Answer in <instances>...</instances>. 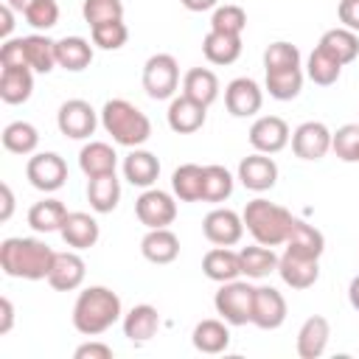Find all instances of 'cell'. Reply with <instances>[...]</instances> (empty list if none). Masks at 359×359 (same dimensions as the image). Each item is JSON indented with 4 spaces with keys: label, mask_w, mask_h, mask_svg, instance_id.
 Wrapping results in <instances>:
<instances>
[{
    "label": "cell",
    "mask_w": 359,
    "mask_h": 359,
    "mask_svg": "<svg viewBox=\"0 0 359 359\" xmlns=\"http://www.w3.org/2000/svg\"><path fill=\"white\" fill-rule=\"evenodd\" d=\"M123 317L121 297L107 286H87L73 303V328L81 337H98Z\"/></svg>",
    "instance_id": "6da1fadb"
},
{
    "label": "cell",
    "mask_w": 359,
    "mask_h": 359,
    "mask_svg": "<svg viewBox=\"0 0 359 359\" xmlns=\"http://www.w3.org/2000/svg\"><path fill=\"white\" fill-rule=\"evenodd\" d=\"M53 250L39 241V238H3L0 244V269L8 278H22V280H48L50 264H53Z\"/></svg>",
    "instance_id": "7a4b0ae2"
},
{
    "label": "cell",
    "mask_w": 359,
    "mask_h": 359,
    "mask_svg": "<svg viewBox=\"0 0 359 359\" xmlns=\"http://www.w3.org/2000/svg\"><path fill=\"white\" fill-rule=\"evenodd\" d=\"M101 126L118 146L126 149H140L151 137V121L143 109H137L126 98H109L101 107Z\"/></svg>",
    "instance_id": "3957f363"
},
{
    "label": "cell",
    "mask_w": 359,
    "mask_h": 359,
    "mask_svg": "<svg viewBox=\"0 0 359 359\" xmlns=\"http://www.w3.org/2000/svg\"><path fill=\"white\" fill-rule=\"evenodd\" d=\"M241 219H244V227L250 230V236L266 247L286 244V236H289L292 222H294V216L283 205H275V202L261 199V196L244 205Z\"/></svg>",
    "instance_id": "277c9868"
},
{
    "label": "cell",
    "mask_w": 359,
    "mask_h": 359,
    "mask_svg": "<svg viewBox=\"0 0 359 359\" xmlns=\"http://www.w3.org/2000/svg\"><path fill=\"white\" fill-rule=\"evenodd\" d=\"M252 297L255 286L236 278L219 286V292L213 294V309L227 325H247L252 320Z\"/></svg>",
    "instance_id": "5b68a950"
},
{
    "label": "cell",
    "mask_w": 359,
    "mask_h": 359,
    "mask_svg": "<svg viewBox=\"0 0 359 359\" xmlns=\"http://www.w3.org/2000/svg\"><path fill=\"white\" fill-rule=\"evenodd\" d=\"M180 87V65L171 53H154L143 65V90L154 101L174 98Z\"/></svg>",
    "instance_id": "8992f818"
},
{
    "label": "cell",
    "mask_w": 359,
    "mask_h": 359,
    "mask_svg": "<svg viewBox=\"0 0 359 359\" xmlns=\"http://www.w3.org/2000/svg\"><path fill=\"white\" fill-rule=\"evenodd\" d=\"M25 177L36 191L53 194L67 182V163L56 151H34L28 157Z\"/></svg>",
    "instance_id": "52a82bcc"
},
{
    "label": "cell",
    "mask_w": 359,
    "mask_h": 359,
    "mask_svg": "<svg viewBox=\"0 0 359 359\" xmlns=\"http://www.w3.org/2000/svg\"><path fill=\"white\" fill-rule=\"evenodd\" d=\"M135 216L140 224H146L149 230L154 227H168L177 219V199L168 191L160 188H146L137 199H135Z\"/></svg>",
    "instance_id": "ba28073f"
},
{
    "label": "cell",
    "mask_w": 359,
    "mask_h": 359,
    "mask_svg": "<svg viewBox=\"0 0 359 359\" xmlns=\"http://www.w3.org/2000/svg\"><path fill=\"white\" fill-rule=\"evenodd\" d=\"M56 126L65 137L70 140H84L95 132L98 126V112L84 101V98H70L59 107L56 112Z\"/></svg>",
    "instance_id": "9c48e42d"
},
{
    "label": "cell",
    "mask_w": 359,
    "mask_h": 359,
    "mask_svg": "<svg viewBox=\"0 0 359 359\" xmlns=\"http://www.w3.org/2000/svg\"><path fill=\"white\" fill-rule=\"evenodd\" d=\"M289 140H292L289 123L278 115H261L250 126V146L261 154H278L280 149L289 146Z\"/></svg>",
    "instance_id": "30bf717a"
},
{
    "label": "cell",
    "mask_w": 359,
    "mask_h": 359,
    "mask_svg": "<svg viewBox=\"0 0 359 359\" xmlns=\"http://www.w3.org/2000/svg\"><path fill=\"white\" fill-rule=\"evenodd\" d=\"M202 233L216 247H233L244 236V219L230 208H213L202 222Z\"/></svg>",
    "instance_id": "8fae6325"
},
{
    "label": "cell",
    "mask_w": 359,
    "mask_h": 359,
    "mask_svg": "<svg viewBox=\"0 0 359 359\" xmlns=\"http://www.w3.org/2000/svg\"><path fill=\"white\" fill-rule=\"evenodd\" d=\"M264 104V90L255 79L238 76L224 87V107L233 118H250L261 109Z\"/></svg>",
    "instance_id": "7c38bea8"
},
{
    "label": "cell",
    "mask_w": 359,
    "mask_h": 359,
    "mask_svg": "<svg viewBox=\"0 0 359 359\" xmlns=\"http://www.w3.org/2000/svg\"><path fill=\"white\" fill-rule=\"evenodd\" d=\"M292 151L300 160H323L331 151V129L323 121H306L292 132Z\"/></svg>",
    "instance_id": "4fadbf2b"
},
{
    "label": "cell",
    "mask_w": 359,
    "mask_h": 359,
    "mask_svg": "<svg viewBox=\"0 0 359 359\" xmlns=\"http://www.w3.org/2000/svg\"><path fill=\"white\" fill-rule=\"evenodd\" d=\"M278 275L289 289H311L320 278V258H309V255H297L283 250V255H278Z\"/></svg>",
    "instance_id": "5bb4252c"
},
{
    "label": "cell",
    "mask_w": 359,
    "mask_h": 359,
    "mask_svg": "<svg viewBox=\"0 0 359 359\" xmlns=\"http://www.w3.org/2000/svg\"><path fill=\"white\" fill-rule=\"evenodd\" d=\"M286 320V297L275 286H255L252 297V325L261 331H275Z\"/></svg>",
    "instance_id": "9a60e30c"
},
{
    "label": "cell",
    "mask_w": 359,
    "mask_h": 359,
    "mask_svg": "<svg viewBox=\"0 0 359 359\" xmlns=\"http://www.w3.org/2000/svg\"><path fill=\"white\" fill-rule=\"evenodd\" d=\"M238 182H241L247 191L264 194V191H269V188L278 182V163H275L269 154L252 151L250 157H244V160L238 163Z\"/></svg>",
    "instance_id": "2e32d148"
},
{
    "label": "cell",
    "mask_w": 359,
    "mask_h": 359,
    "mask_svg": "<svg viewBox=\"0 0 359 359\" xmlns=\"http://www.w3.org/2000/svg\"><path fill=\"white\" fill-rule=\"evenodd\" d=\"M84 275H87V264L79 255V250H65V252L53 255V264H50V272H48V283L56 292H73V289H79L84 283Z\"/></svg>",
    "instance_id": "e0dca14e"
},
{
    "label": "cell",
    "mask_w": 359,
    "mask_h": 359,
    "mask_svg": "<svg viewBox=\"0 0 359 359\" xmlns=\"http://www.w3.org/2000/svg\"><path fill=\"white\" fill-rule=\"evenodd\" d=\"M205 118H208V107L188 98L185 93L182 95H174L171 104H168V112H165V121L171 126V132L177 135H194L205 126Z\"/></svg>",
    "instance_id": "ac0fdd59"
},
{
    "label": "cell",
    "mask_w": 359,
    "mask_h": 359,
    "mask_svg": "<svg viewBox=\"0 0 359 359\" xmlns=\"http://www.w3.org/2000/svg\"><path fill=\"white\" fill-rule=\"evenodd\" d=\"M59 236L70 250H90V247H95V241L101 236V227L90 213L70 210L65 224H62V230H59Z\"/></svg>",
    "instance_id": "d6986e66"
},
{
    "label": "cell",
    "mask_w": 359,
    "mask_h": 359,
    "mask_svg": "<svg viewBox=\"0 0 359 359\" xmlns=\"http://www.w3.org/2000/svg\"><path fill=\"white\" fill-rule=\"evenodd\" d=\"M160 331V311L149 303H137L123 314V337L135 345H146Z\"/></svg>",
    "instance_id": "ffe728a7"
},
{
    "label": "cell",
    "mask_w": 359,
    "mask_h": 359,
    "mask_svg": "<svg viewBox=\"0 0 359 359\" xmlns=\"http://www.w3.org/2000/svg\"><path fill=\"white\" fill-rule=\"evenodd\" d=\"M331 339V323L323 314H311L297 331V356L300 359H320Z\"/></svg>",
    "instance_id": "44dd1931"
},
{
    "label": "cell",
    "mask_w": 359,
    "mask_h": 359,
    "mask_svg": "<svg viewBox=\"0 0 359 359\" xmlns=\"http://www.w3.org/2000/svg\"><path fill=\"white\" fill-rule=\"evenodd\" d=\"M79 168H81V174H84L87 180L104 177V174H115V168H118V154H115V149H112L109 143H104V140H90V143H84L81 151H79Z\"/></svg>",
    "instance_id": "7402d4cb"
},
{
    "label": "cell",
    "mask_w": 359,
    "mask_h": 359,
    "mask_svg": "<svg viewBox=\"0 0 359 359\" xmlns=\"http://www.w3.org/2000/svg\"><path fill=\"white\" fill-rule=\"evenodd\" d=\"M160 177V160L146 149H132L123 157V180L137 188H151Z\"/></svg>",
    "instance_id": "603a6c76"
},
{
    "label": "cell",
    "mask_w": 359,
    "mask_h": 359,
    "mask_svg": "<svg viewBox=\"0 0 359 359\" xmlns=\"http://www.w3.org/2000/svg\"><path fill=\"white\" fill-rule=\"evenodd\" d=\"M140 252L149 264H171L180 255V238L168 227H154L140 238Z\"/></svg>",
    "instance_id": "cb8c5ba5"
},
{
    "label": "cell",
    "mask_w": 359,
    "mask_h": 359,
    "mask_svg": "<svg viewBox=\"0 0 359 359\" xmlns=\"http://www.w3.org/2000/svg\"><path fill=\"white\" fill-rule=\"evenodd\" d=\"M202 272H205V278H210L216 283L236 280L241 275V258L230 247H213L202 258Z\"/></svg>",
    "instance_id": "d4e9b609"
},
{
    "label": "cell",
    "mask_w": 359,
    "mask_h": 359,
    "mask_svg": "<svg viewBox=\"0 0 359 359\" xmlns=\"http://www.w3.org/2000/svg\"><path fill=\"white\" fill-rule=\"evenodd\" d=\"M34 93L31 67H0V98L3 104H25Z\"/></svg>",
    "instance_id": "484cf974"
},
{
    "label": "cell",
    "mask_w": 359,
    "mask_h": 359,
    "mask_svg": "<svg viewBox=\"0 0 359 359\" xmlns=\"http://www.w3.org/2000/svg\"><path fill=\"white\" fill-rule=\"evenodd\" d=\"M67 213L70 210L65 208V202L48 196V199H39V202H34L28 208V224L36 233H59L65 219H67Z\"/></svg>",
    "instance_id": "4316f807"
},
{
    "label": "cell",
    "mask_w": 359,
    "mask_h": 359,
    "mask_svg": "<svg viewBox=\"0 0 359 359\" xmlns=\"http://www.w3.org/2000/svg\"><path fill=\"white\" fill-rule=\"evenodd\" d=\"M286 250L289 252H297V255L320 258L325 252V236L314 224H309L303 219H294L292 222V230L286 236Z\"/></svg>",
    "instance_id": "83f0119b"
},
{
    "label": "cell",
    "mask_w": 359,
    "mask_h": 359,
    "mask_svg": "<svg viewBox=\"0 0 359 359\" xmlns=\"http://www.w3.org/2000/svg\"><path fill=\"white\" fill-rule=\"evenodd\" d=\"M93 62V45L84 36H62L56 39V65L70 73H81Z\"/></svg>",
    "instance_id": "f1b7e54d"
},
{
    "label": "cell",
    "mask_w": 359,
    "mask_h": 359,
    "mask_svg": "<svg viewBox=\"0 0 359 359\" xmlns=\"http://www.w3.org/2000/svg\"><path fill=\"white\" fill-rule=\"evenodd\" d=\"M202 53L210 65H233L241 56V36L238 34L208 31L205 39H202Z\"/></svg>",
    "instance_id": "f546056e"
},
{
    "label": "cell",
    "mask_w": 359,
    "mask_h": 359,
    "mask_svg": "<svg viewBox=\"0 0 359 359\" xmlns=\"http://www.w3.org/2000/svg\"><path fill=\"white\" fill-rule=\"evenodd\" d=\"M87 202L95 213H112L121 202V180L115 174L87 180Z\"/></svg>",
    "instance_id": "4dcf8cb0"
},
{
    "label": "cell",
    "mask_w": 359,
    "mask_h": 359,
    "mask_svg": "<svg viewBox=\"0 0 359 359\" xmlns=\"http://www.w3.org/2000/svg\"><path fill=\"white\" fill-rule=\"evenodd\" d=\"M191 342L199 353H222L230 345V328L224 320H202L194 325Z\"/></svg>",
    "instance_id": "1f68e13d"
},
{
    "label": "cell",
    "mask_w": 359,
    "mask_h": 359,
    "mask_svg": "<svg viewBox=\"0 0 359 359\" xmlns=\"http://www.w3.org/2000/svg\"><path fill=\"white\" fill-rule=\"evenodd\" d=\"M317 45H320L328 56H334L339 65H351V62L359 56V36H356V31L342 28V25L325 31Z\"/></svg>",
    "instance_id": "d6a6232c"
},
{
    "label": "cell",
    "mask_w": 359,
    "mask_h": 359,
    "mask_svg": "<svg viewBox=\"0 0 359 359\" xmlns=\"http://www.w3.org/2000/svg\"><path fill=\"white\" fill-rule=\"evenodd\" d=\"M202 182H205V165L182 163L171 174V191L180 202H202Z\"/></svg>",
    "instance_id": "836d02e7"
},
{
    "label": "cell",
    "mask_w": 359,
    "mask_h": 359,
    "mask_svg": "<svg viewBox=\"0 0 359 359\" xmlns=\"http://www.w3.org/2000/svg\"><path fill=\"white\" fill-rule=\"evenodd\" d=\"M22 45H25V59H28V67L34 73H50L56 65V39L45 36V34H28L22 36Z\"/></svg>",
    "instance_id": "e575fe53"
},
{
    "label": "cell",
    "mask_w": 359,
    "mask_h": 359,
    "mask_svg": "<svg viewBox=\"0 0 359 359\" xmlns=\"http://www.w3.org/2000/svg\"><path fill=\"white\" fill-rule=\"evenodd\" d=\"M182 93L205 107H210L216 98H219V79L213 70L208 67H191L185 76H182Z\"/></svg>",
    "instance_id": "d590c367"
},
{
    "label": "cell",
    "mask_w": 359,
    "mask_h": 359,
    "mask_svg": "<svg viewBox=\"0 0 359 359\" xmlns=\"http://www.w3.org/2000/svg\"><path fill=\"white\" fill-rule=\"evenodd\" d=\"M238 258H241V275L258 280V278H266L269 272H278V255L272 252V247L266 244H250V247H241L238 250Z\"/></svg>",
    "instance_id": "8d00e7d4"
},
{
    "label": "cell",
    "mask_w": 359,
    "mask_h": 359,
    "mask_svg": "<svg viewBox=\"0 0 359 359\" xmlns=\"http://www.w3.org/2000/svg\"><path fill=\"white\" fill-rule=\"evenodd\" d=\"M264 87L275 101H292L303 90V70L300 67H283V70H264Z\"/></svg>",
    "instance_id": "74e56055"
},
{
    "label": "cell",
    "mask_w": 359,
    "mask_h": 359,
    "mask_svg": "<svg viewBox=\"0 0 359 359\" xmlns=\"http://www.w3.org/2000/svg\"><path fill=\"white\" fill-rule=\"evenodd\" d=\"M3 146H6V151H11V154H34L36 151V146H39V132H36V126L34 123H28V121H11L6 129H3Z\"/></svg>",
    "instance_id": "f35d334b"
},
{
    "label": "cell",
    "mask_w": 359,
    "mask_h": 359,
    "mask_svg": "<svg viewBox=\"0 0 359 359\" xmlns=\"http://www.w3.org/2000/svg\"><path fill=\"white\" fill-rule=\"evenodd\" d=\"M339 73H342V65L334 59V56H328L320 45L309 53V62H306V76L314 81V84H320V87H331V84H337V79H339Z\"/></svg>",
    "instance_id": "ab89813d"
},
{
    "label": "cell",
    "mask_w": 359,
    "mask_h": 359,
    "mask_svg": "<svg viewBox=\"0 0 359 359\" xmlns=\"http://www.w3.org/2000/svg\"><path fill=\"white\" fill-rule=\"evenodd\" d=\"M233 174L224 165H205V182H202V202L219 205L233 194Z\"/></svg>",
    "instance_id": "60d3db41"
},
{
    "label": "cell",
    "mask_w": 359,
    "mask_h": 359,
    "mask_svg": "<svg viewBox=\"0 0 359 359\" xmlns=\"http://www.w3.org/2000/svg\"><path fill=\"white\" fill-rule=\"evenodd\" d=\"M90 36H93V45L101 48V50H121L129 39V28H126L123 20H112V22L93 25Z\"/></svg>",
    "instance_id": "b9f144b4"
},
{
    "label": "cell",
    "mask_w": 359,
    "mask_h": 359,
    "mask_svg": "<svg viewBox=\"0 0 359 359\" xmlns=\"http://www.w3.org/2000/svg\"><path fill=\"white\" fill-rule=\"evenodd\" d=\"M331 151L342 163H359V123H345L331 132Z\"/></svg>",
    "instance_id": "7bdbcfd3"
},
{
    "label": "cell",
    "mask_w": 359,
    "mask_h": 359,
    "mask_svg": "<svg viewBox=\"0 0 359 359\" xmlns=\"http://www.w3.org/2000/svg\"><path fill=\"white\" fill-rule=\"evenodd\" d=\"M247 28V11L241 6H233V3H224V6H216L213 8V17H210V31H222V34H238Z\"/></svg>",
    "instance_id": "ee69618b"
},
{
    "label": "cell",
    "mask_w": 359,
    "mask_h": 359,
    "mask_svg": "<svg viewBox=\"0 0 359 359\" xmlns=\"http://www.w3.org/2000/svg\"><path fill=\"white\" fill-rule=\"evenodd\" d=\"M283 67H300V50L292 42H269L264 50V70H283Z\"/></svg>",
    "instance_id": "f6af8a7d"
},
{
    "label": "cell",
    "mask_w": 359,
    "mask_h": 359,
    "mask_svg": "<svg viewBox=\"0 0 359 359\" xmlns=\"http://www.w3.org/2000/svg\"><path fill=\"white\" fill-rule=\"evenodd\" d=\"M81 14H84V22L93 28L101 22L123 20V3L121 0H84Z\"/></svg>",
    "instance_id": "bcb514c9"
},
{
    "label": "cell",
    "mask_w": 359,
    "mask_h": 359,
    "mask_svg": "<svg viewBox=\"0 0 359 359\" xmlns=\"http://www.w3.org/2000/svg\"><path fill=\"white\" fill-rule=\"evenodd\" d=\"M22 17H25V22H28L31 28L48 31V28H53V25L59 22V6H56V0H34V3L22 11Z\"/></svg>",
    "instance_id": "7dc6e473"
},
{
    "label": "cell",
    "mask_w": 359,
    "mask_h": 359,
    "mask_svg": "<svg viewBox=\"0 0 359 359\" xmlns=\"http://www.w3.org/2000/svg\"><path fill=\"white\" fill-rule=\"evenodd\" d=\"M0 67H28L22 36L3 39V45H0Z\"/></svg>",
    "instance_id": "c3c4849f"
},
{
    "label": "cell",
    "mask_w": 359,
    "mask_h": 359,
    "mask_svg": "<svg viewBox=\"0 0 359 359\" xmlns=\"http://www.w3.org/2000/svg\"><path fill=\"white\" fill-rule=\"evenodd\" d=\"M73 359H112V348L107 342L90 339V342H84L73 351Z\"/></svg>",
    "instance_id": "681fc988"
},
{
    "label": "cell",
    "mask_w": 359,
    "mask_h": 359,
    "mask_svg": "<svg viewBox=\"0 0 359 359\" xmlns=\"http://www.w3.org/2000/svg\"><path fill=\"white\" fill-rule=\"evenodd\" d=\"M337 17H339L342 28H351L359 34V0H339Z\"/></svg>",
    "instance_id": "f907efd6"
},
{
    "label": "cell",
    "mask_w": 359,
    "mask_h": 359,
    "mask_svg": "<svg viewBox=\"0 0 359 359\" xmlns=\"http://www.w3.org/2000/svg\"><path fill=\"white\" fill-rule=\"evenodd\" d=\"M11 325H14V306L8 297H0V334L6 337L11 331Z\"/></svg>",
    "instance_id": "816d5d0a"
},
{
    "label": "cell",
    "mask_w": 359,
    "mask_h": 359,
    "mask_svg": "<svg viewBox=\"0 0 359 359\" xmlns=\"http://www.w3.org/2000/svg\"><path fill=\"white\" fill-rule=\"evenodd\" d=\"M11 31H14V8L8 3H3V8H0V36L11 39Z\"/></svg>",
    "instance_id": "f5cc1de1"
},
{
    "label": "cell",
    "mask_w": 359,
    "mask_h": 359,
    "mask_svg": "<svg viewBox=\"0 0 359 359\" xmlns=\"http://www.w3.org/2000/svg\"><path fill=\"white\" fill-rule=\"evenodd\" d=\"M0 194H3V210H0V222H8L11 213H14V194L8 188V182L0 185Z\"/></svg>",
    "instance_id": "db71d44e"
},
{
    "label": "cell",
    "mask_w": 359,
    "mask_h": 359,
    "mask_svg": "<svg viewBox=\"0 0 359 359\" xmlns=\"http://www.w3.org/2000/svg\"><path fill=\"white\" fill-rule=\"evenodd\" d=\"M182 6L188 11H210V8L219 6V0H182Z\"/></svg>",
    "instance_id": "11a10c76"
},
{
    "label": "cell",
    "mask_w": 359,
    "mask_h": 359,
    "mask_svg": "<svg viewBox=\"0 0 359 359\" xmlns=\"http://www.w3.org/2000/svg\"><path fill=\"white\" fill-rule=\"evenodd\" d=\"M348 303H351V309L353 311H359V275L351 280V286H348Z\"/></svg>",
    "instance_id": "9f6ffc18"
},
{
    "label": "cell",
    "mask_w": 359,
    "mask_h": 359,
    "mask_svg": "<svg viewBox=\"0 0 359 359\" xmlns=\"http://www.w3.org/2000/svg\"><path fill=\"white\" fill-rule=\"evenodd\" d=\"M6 3H8V6L14 8V11H20V14H22V11H25V8H28V6L34 3V0H6Z\"/></svg>",
    "instance_id": "6f0895ef"
}]
</instances>
